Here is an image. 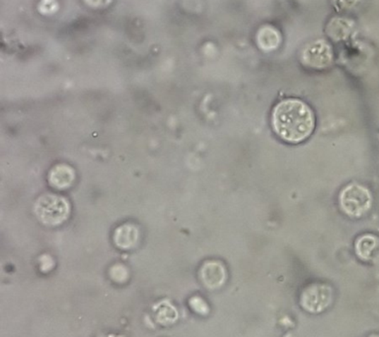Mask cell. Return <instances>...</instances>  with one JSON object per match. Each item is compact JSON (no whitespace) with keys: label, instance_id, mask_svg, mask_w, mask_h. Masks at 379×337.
Masks as SVG:
<instances>
[{"label":"cell","instance_id":"cell-1","mask_svg":"<svg viewBox=\"0 0 379 337\" xmlns=\"http://www.w3.org/2000/svg\"><path fill=\"white\" fill-rule=\"evenodd\" d=\"M277 135L287 142L299 143L311 135L314 116L306 104L299 100H284L277 104L272 116Z\"/></svg>","mask_w":379,"mask_h":337},{"label":"cell","instance_id":"cell-2","mask_svg":"<svg viewBox=\"0 0 379 337\" xmlns=\"http://www.w3.org/2000/svg\"><path fill=\"white\" fill-rule=\"evenodd\" d=\"M40 219L49 225H59L68 216V205L64 198L54 195H44L36 205Z\"/></svg>","mask_w":379,"mask_h":337},{"label":"cell","instance_id":"cell-3","mask_svg":"<svg viewBox=\"0 0 379 337\" xmlns=\"http://www.w3.org/2000/svg\"><path fill=\"white\" fill-rule=\"evenodd\" d=\"M341 207L344 212L351 216H360L370 207V192L360 185H348L341 193Z\"/></svg>","mask_w":379,"mask_h":337},{"label":"cell","instance_id":"cell-4","mask_svg":"<svg viewBox=\"0 0 379 337\" xmlns=\"http://www.w3.org/2000/svg\"><path fill=\"white\" fill-rule=\"evenodd\" d=\"M330 290L322 285H315L306 290L302 295L301 303L307 311L320 312L331 302Z\"/></svg>","mask_w":379,"mask_h":337},{"label":"cell","instance_id":"cell-5","mask_svg":"<svg viewBox=\"0 0 379 337\" xmlns=\"http://www.w3.org/2000/svg\"><path fill=\"white\" fill-rule=\"evenodd\" d=\"M225 271L219 262H207L202 269V279L210 288H217L224 283Z\"/></svg>","mask_w":379,"mask_h":337},{"label":"cell","instance_id":"cell-6","mask_svg":"<svg viewBox=\"0 0 379 337\" xmlns=\"http://www.w3.org/2000/svg\"><path fill=\"white\" fill-rule=\"evenodd\" d=\"M73 180V172L66 166H58L54 168L49 175V180L56 188H66L71 185Z\"/></svg>","mask_w":379,"mask_h":337},{"label":"cell","instance_id":"cell-7","mask_svg":"<svg viewBox=\"0 0 379 337\" xmlns=\"http://www.w3.org/2000/svg\"><path fill=\"white\" fill-rule=\"evenodd\" d=\"M116 244L122 249H128L135 244L136 241V231L135 228L131 226L121 227L116 232Z\"/></svg>","mask_w":379,"mask_h":337}]
</instances>
